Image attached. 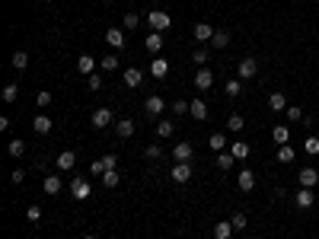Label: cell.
Instances as JSON below:
<instances>
[{"label":"cell","mask_w":319,"mask_h":239,"mask_svg":"<svg viewBox=\"0 0 319 239\" xmlns=\"http://www.w3.org/2000/svg\"><path fill=\"white\" fill-rule=\"evenodd\" d=\"M90 191H93V185H90V178H86V175L70 178V198H74V201H86V198H90Z\"/></svg>","instance_id":"1"},{"label":"cell","mask_w":319,"mask_h":239,"mask_svg":"<svg viewBox=\"0 0 319 239\" xmlns=\"http://www.w3.org/2000/svg\"><path fill=\"white\" fill-rule=\"evenodd\" d=\"M147 26H150L153 32H166V29L172 26V16L163 13V10H150V13H147Z\"/></svg>","instance_id":"2"},{"label":"cell","mask_w":319,"mask_h":239,"mask_svg":"<svg viewBox=\"0 0 319 239\" xmlns=\"http://www.w3.org/2000/svg\"><path fill=\"white\" fill-rule=\"evenodd\" d=\"M192 163H172V172H169V178H172V182L176 185H185L188 182V178H192Z\"/></svg>","instance_id":"3"},{"label":"cell","mask_w":319,"mask_h":239,"mask_svg":"<svg viewBox=\"0 0 319 239\" xmlns=\"http://www.w3.org/2000/svg\"><path fill=\"white\" fill-rule=\"evenodd\" d=\"M255 74H258V61L255 57H243V61L236 64V77L240 80H252Z\"/></svg>","instance_id":"4"},{"label":"cell","mask_w":319,"mask_h":239,"mask_svg":"<svg viewBox=\"0 0 319 239\" xmlns=\"http://www.w3.org/2000/svg\"><path fill=\"white\" fill-rule=\"evenodd\" d=\"M192 157H195V147H192L188 140H179V143L172 147V160H176V163H192Z\"/></svg>","instance_id":"5"},{"label":"cell","mask_w":319,"mask_h":239,"mask_svg":"<svg viewBox=\"0 0 319 239\" xmlns=\"http://www.w3.org/2000/svg\"><path fill=\"white\" fill-rule=\"evenodd\" d=\"M195 86H198V93H208L211 86H214V74H211L208 67H198L195 70Z\"/></svg>","instance_id":"6"},{"label":"cell","mask_w":319,"mask_h":239,"mask_svg":"<svg viewBox=\"0 0 319 239\" xmlns=\"http://www.w3.org/2000/svg\"><path fill=\"white\" fill-rule=\"evenodd\" d=\"M105 45L115 48V51H125L128 39H125V32H122V29H105Z\"/></svg>","instance_id":"7"},{"label":"cell","mask_w":319,"mask_h":239,"mask_svg":"<svg viewBox=\"0 0 319 239\" xmlns=\"http://www.w3.org/2000/svg\"><path fill=\"white\" fill-rule=\"evenodd\" d=\"M163 109H166L163 96H147V99H144V112H147L150 118H160V115H163Z\"/></svg>","instance_id":"8"},{"label":"cell","mask_w":319,"mask_h":239,"mask_svg":"<svg viewBox=\"0 0 319 239\" xmlns=\"http://www.w3.org/2000/svg\"><path fill=\"white\" fill-rule=\"evenodd\" d=\"M294 204H297L300 211H310L316 204V195H313V188H300L297 195H294Z\"/></svg>","instance_id":"9"},{"label":"cell","mask_w":319,"mask_h":239,"mask_svg":"<svg viewBox=\"0 0 319 239\" xmlns=\"http://www.w3.org/2000/svg\"><path fill=\"white\" fill-rule=\"evenodd\" d=\"M147 70H150L153 80H166V74H169V61H166V57H153V64H150Z\"/></svg>","instance_id":"10"},{"label":"cell","mask_w":319,"mask_h":239,"mask_svg":"<svg viewBox=\"0 0 319 239\" xmlns=\"http://www.w3.org/2000/svg\"><path fill=\"white\" fill-rule=\"evenodd\" d=\"M54 166H57L61 172L74 169V166H77V153H74V150H61V153H57V160H54Z\"/></svg>","instance_id":"11"},{"label":"cell","mask_w":319,"mask_h":239,"mask_svg":"<svg viewBox=\"0 0 319 239\" xmlns=\"http://www.w3.org/2000/svg\"><path fill=\"white\" fill-rule=\"evenodd\" d=\"M236 185H240V191H246V195H249V191L255 188V172L240 169V172H236Z\"/></svg>","instance_id":"12"},{"label":"cell","mask_w":319,"mask_h":239,"mask_svg":"<svg viewBox=\"0 0 319 239\" xmlns=\"http://www.w3.org/2000/svg\"><path fill=\"white\" fill-rule=\"evenodd\" d=\"M115 122V115H112V109H96V112H93V128H109Z\"/></svg>","instance_id":"13"},{"label":"cell","mask_w":319,"mask_h":239,"mask_svg":"<svg viewBox=\"0 0 319 239\" xmlns=\"http://www.w3.org/2000/svg\"><path fill=\"white\" fill-rule=\"evenodd\" d=\"M61 188H64V182H61V175H45V182H42V191L45 195H61Z\"/></svg>","instance_id":"14"},{"label":"cell","mask_w":319,"mask_h":239,"mask_svg":"<svg viewBox=\"0 0 319 239\" xmlns=\"http://www.w3.org/2000/svg\"><path fill=\"white\" fill-rule=\"evenodd\" d=\"M192 32H195V42H211L217 29L211 26V22H195V29H192Z\"/></svg>","instance_id":"15"},{"label":"cell","mask_w":319,"mask_h":239,"mask_svg":"<svg viewBox=\"0 0 319 239\" xmlns=\"http://www.w3.org/2000/svg\"><path fill=\"white\" fill-rule=\"evenodd\" d=\"M125 86H131V89H137L140 86V83H144V70H140V67H128L125 70Z\"/></svg>","instance_id":"16"},{"label":"cell","mask_w":319,"mask_h":239,"mask_svg":"<svg viewBox=\"0 0 319 239\" xmlns=\"http://www.w3.org/2000/svg\"><path fill=\"white\" fill-rule=\"evenodd\" d=\"M316 182H319V169L303 166V169H300V188H316Z\"/></svg>","instance_id":"17"},{"label":"cell","mask_w":319,"mask_h":239,"mask_svg":"<svg viewBox=\"0 0 319 239\" xmlns=\"http://www.w3.org/2000/svg\"><path fill=\"white\" fill-rule=\"evenodd\" d=\"M77 70H80V74H86V77H93V74H96V57L80 54L77 57Z\"/></svg>","instance_id":"18"},{"label":"cell","mask_w":319,"mask_h":239,"mask_svg":"<svg viewBox=\"0 0 319 239\" xmlns=\"http://www.w3.org/2000/svg\"><path fill=\"white\" fill-rule=\"evenodd\" d=\"M51 125H54V122H51V118L45 115V112L32 118V131H35V134H48V131H51Z\"/></svg>","instance_id":"19"},{"label":"cell","mask_w":319,"mask_h":239,"mask_svg":"<svg viewBox=\"0 0 319 239\" xmlns=\"http://www.w3.org/2000/svg\"><path fill=\"white\" fill-rule=\"evenodd\" d=\"M115 134L122 137V140H128V137L134 134V122H131V118H118V122H115Z\"/></svg>","instance_id":"20"},{"label":"cell","mask_w":319,"mask_h":239,"mask_svg":"<svg viewBox=\"0 0 319 239\" xmlns=\"http://www.w3.org/2000/svg\"><path fill=\"white\" fill-rule=\"evenodd\" d=\"M208 147L214 150V153H220V150H227L230 143H227V134H223V131H214V134L208 137Z\"/></svg>","instance_id":"21"},{"label":"cell","mask_w":319,"mask_h":239,"mask_svg":"<svg viewBox=\"0 0 319 239\" xmlns=\"http://www.w3.org/2000/svg\"><path fill=\"white\" fill-rule=\"evenodd\" d=\"M268 109L271 112H287V96L284 93H271L268 96Z\"/></svg>","instance_id":"22"},{"label":"cell","mask_w":319,"mask_h":239,"mask_svg":"<svg viewBox=\"0 0 319 239\" xmlns=\"http://www.w3.org/2000/svg\"><path fill=\"white\" fill-rule=\"evenodd\" d=\"M214 163H217V169H223V172H230V169H233V166H236V157H233V153H230V150H220Z\"/></svg>","instance_id":"23"},{"label":"cell","mask_w":319,"mask_h":239,"mask_svg":"<svg viewBox=\"0 0 319 239\" xmlns=\"http://www.w3.org/2000/svg\"><path fill=\"white\" fill-rule=\"evenodd\" d=\"M147 51L160 57V51H163V32H150L147 35Z\"/></svg>","instance_id":"24"},{"label":"cell","mask_w":319,"mask_h":239,"mask_svg":"<svg viewBox=\"0 0 319 239\" xmlns=\"http://www.w3.org/2000/svg\"><path fill=\"white\" fill-rule=\"evenodd\" d=\"M188 115H192L195 122H205V118H208V102H205V99H195L192 109H188Z\"/></svg>","instance_id":"25"},{"label":"cell","mask_w":319,"mask_h":239,"mask_svg":"<svg viewBox=\"0 0 319 239\" xmlns=\"http://www.w3.org/2000/svg\"><path fill=\"white\" fill-rule=\"evenodd\" d=\"M236 230H233V223L230 220H220L217 226H214V239H230Z\"/></svg>","instance_id":"26"},{"label":"cell","mask_w":319,"mask_h":239,"mask_svg":"<svg viewBox=\"0 0 319 239\" xmlns=\"http://www.w3.org/2000/svg\"><path fill=\"white\" fill-rule=\"evenodd\" d=\"M230 153H233L236 160H246V157H249V143H246V140H233L230 143Z\"/></svg>","instance_id":"27"},{"label":"cell","mask_w":319,"mask_h":239,"mask_svg":"<svg viewBox=\"0 0 319 239\" xmlns=\"http://www.w3.org/2000/svg\"><path fill=\"white\" fill-rule=\"evenodd\" d=\"M230 223H233V230H236V233H243V230H249V217H246V214H243V211H236V214H233V217H230Z\"/></svg>","instance_id":"28"},{"label":"cell","mask_w":319,"mask_h":239,"mask_svg":"<svg viewBox=\"0 0 319 239\" xmlns=\"http://www.w3.org/2000/svg\"><path fill=\"white\" fill-rule=\"evenodd\" d=\"M294 157H297V150H294V147H287V143H281V147H278V163H294Z\"/></svg>","instance_id":"29"},{"label":"cell","mask_w":319,"mask_h":239,"mask_svg":"<svg viewBox=\"0 0 319 239\" xmlns=\"http://www.w3.org/2000/svg\"><path fill=\"white\" fill-rule=\"evenodd\" d=\"M271 137H275V143H278V147H281V143H287V140H291V131H287V125H275Z\"/></svg>","instance_id":"30"},{"label":"cell","mask_w":319,"mask_h":239,"mask_svg":"<svg viewBox=\"0 0 319 239\" xmlns=\"http://www.w3.org/2000/svg\"><path fill=\"white\" fill-rule=\"evenodd\" d=\"M227 45H230V32L227 29H217L214 39H211V48H227Z\"/></svg>","instance_id":"31"},{"label":"cell","mask_w":319,"mask_h":239,"mask_svg":"<svg viewBox=\"0 0 319 239\" xmlns=\"http://www.w3.org/2000/svg\"><path fill=\"white\" fill-rule=\"evenodd\" d=\"M223 93H227L230 99H236V96L243 93V80H240V77H236V80H227V86H223Z\"/></svg>","instance_id":"32"},{"label":"cell","mask_w":319,"mask_h":239,"mask_svg":"<svg viewBox=\"0 0 319 239\" xmlns=\"http://www.w3.org/2000/svg\"><path fill=\"white\" fill-rule=\"evenodd\" d=\"M243 128H246V118H243V115H230V118H227V131H233V134H240Z\"/></svg>","instance_id":"33"},{"label":"cell","mask_w":319,"mask_h":239,"mask_svg":"<svg viewBox=\"0 0 319 239\" xmlns=\"http://www.w3.org/2000/svg\"><path fill=\"white\" fill-rule=\"evenodd\" d=\"M303 153H310V157H319V137L316 134H310L303 140Z\"/></svg>","instance_id":"34"},{"label":"cell","mask_w":319,"mask_h":239,"mask_svg":"<svg viewBox=\"0 0 319 239\" xmlns=\"http://www.w3.org/2000/svg\"><path fill=\"white\" fill-rule=\"evenodd\" d=\"M7 153H10V157H22V153H26V143H22L19 137L10 140V143H7Z\"/></svg>","instance_id":"35"},{"label":"cell","mask_w":319,"mask_h":239,"mask_svg":"<svg viewBox=\"0 0 319 239\" xmlns=\"http://www.w3.org/2000/svg\"><path fill=\"white\" fill-rule=\"evenodd\" d=\"M118 182H122L118 169H115V172H102V185H105V188H118Z\"/></svg>","instance_id":"36"},{"label":"cell","mask_w":319,"mask_h":239,"mask_svg":"<svg viewBox=\"0 0 319 239\" xmlns=\"http://www.w3.org/2000/svg\"><path fill=\"white\" fill-rule=\"evenodd\" d=\"M172 131H176V122H157V134L160 137H172Z\"/></svg>","instance_id":"37"},{"label":"cell","mask_w":319,"mask_h":239,"mask_svg":"<svg viewBox=\"0 0 319 239\" xmlns=\"http://www.w3.org/2000/svg\"><path fill=\"white\" fill-rule=\"evenodd\" d=\"M208 48H195V54H192V61H195V67H205L208 64Z\"/></svg>","instance_id":"38"},{"label":"cell","mask_w":319,"mask_h":239,"mask_svg":"<svg viewBox=\"0 0 319 239\" xmlns=\"http://www.w3.org/2000/svg\"><path fill=\"white\" fill-rule=\"evenodd\" d=\"M51 99H54V96H51L48 89H42L39 96H35V105H39V109H48V105H51Z\"/></svg>","instance_id":"39"},{"label":"cell","mask_w":319,"mask_h":239,"mask_svg":"<svg viewBox=\"0 0 319 239\" xmlns=\"http://www.w3.org/2000/svg\"><path fill=\"white\" fill-rule=\"evenodd\" d=\"M13 67H16V70H26V67H29V54H26V51H16V54H13Z\"/></svg>","instance_id":"40"},{"label":"cell","mask_w":319,"mask_h":239,"mask_svg":"<svg viewBox=\"0 0 319 239\" xmlns=\"http://www.w3.org/2000/svg\"><path fill=\"white\" fill-rule=\"evenodd\" d=\"M26 220H29V223H39V220H42V207H39V204H29V207H26Z\"/></svg>","instance_id":"41"},{"label":"cell","mask_w":319,"mask_h":239,"mask_svg":"<svg viewBox=\"0 0 319 239\" xmlns=\"http://www.w3.org/2000/svg\"><path fill=\"white\" fill-rule=\"evenodd\" d=\"M102 70H118V54H105L102 61H99Z\"/></svg>","instance_id":"42"},{"label":"cell","mask_w":319,"mask_h":239,"mask_svg":"<svg viewBox=\"0 0 319 239\" xmlns=\"http://www.w3.org/2000/svg\"><path fill=\"white\" fill-rule=\"evenodd\" d=\"M16 93H19L16 83H7L4 86V102H16Z\"/></svg>","instance_id":"43"},{"label":"cell","mask_w":319,"mask_h":239,"mask_svg":"<svg viewBox=\"0 0 319 239\" xmlns=\"http://www.w3.org/2000/svg\"><path fill=\"white\" fill-rule=\"evenodd\" d=\"M102 166H105V172H115V169H118V157H115V153H105V157H102Z\"/></svg>","instance_id":"44"},{"label":"cell","mask_w":319,"mask_h":239,"mask_svg":"<svg viewBox=\"0 0 319 239\" xmlns=\"http://www.w3.org/2000/svg\"><path fill=\"white\" fill-rule=\"evenodd\" d=\"M144 157H147V160H160V157H163V150L157 147V143H147V147H144Z\"/></svg>","instance_id":"45"},{"label":"cell","mask_w":319,"mask_h":239,"mask_svg":"<svg viewBox=\"0 0 319 239\" xmlns=\"http://www.w3.org/2000/svg\"><path fill=\"white\" fill-rule=\"evenodd\" d=\"M287 122H300V118H303V109H300V105H287Z\"/></svg>","instance_id":"46"},{"label":"cell","mask_w":319,"mask_h":239,"mask_svg":"<svg viewBox=\"0 0 319 239\" xmlns=\"http://www.w3.org/2000/svg\"><path fill=\"white\" fill-rule=\"evenodd\" d=\"M122 22H125V29H137V26H140V16H137V13H125Z\"/></svg>","instance_id":"47"},{"label":"cell","mask_w":319,"mask_h":239,"mask_svg":"<svg viewBox=\"0 0 319 239\" xmlns=\"http://www.w3.org/2000/svg\"><path fill=\"white\" fill-rule=\"evenodd\" d=\"M188 109H192V102H185V99H176V102H172V112H176V115H185Z\"/></svg>","instance_id":"48"},{"label":"cell","mask_w":319,"mask_h":239,"mask_svg":"<svg viewBox=\"0 0 319 239\" xmlns=\"http://www.w3.org/2000/svg\"><path fill=\"white\" fill-rule=\"evenodd\" d=\"M86 83H90V89H93V93H96V89H102V77H99V74L86 77Z\"/></svg>","instance_id":"49"},{"label":"cell","mask_w":319,"mask_h":239,"mask_svg":"<svg viewBox=\"0 0 319 239\" xmlns=\"http://www.w3.org/2000/svg\"><path fill=\"white\" fill-rule=\"evenodd\" d=\"M90 172H105V166H102V160H93V163H90Z\"/></svg>","instance_id":"50"},{"label":"cell","mask_w":319,"mask_h":239,"mask_svg":"<svg viewBox=\"0 0 319 239\" xmlns=\"http://www.w3.org/2000/svg\"><path fill=\"white\" fill-rule=\"evenodd\" d=\"M10 178H13V182L19 185V182H22V178H26V172H22V169H13V172H10Z\"/></svg>","instance_id":"51"},{"label":"cell","mask_w":319,"mask_h":239,"mask_svg":"<svg viewBox=\"0 0 319 239\" xmlns=\"http://www.w3.org/2000/svg\"><path fill=\"white\" fill-rule=\"evenodd\" d=\"M83 239H99V236H83Z\"/></svg>","instance_id":"52"}]
</instances>
